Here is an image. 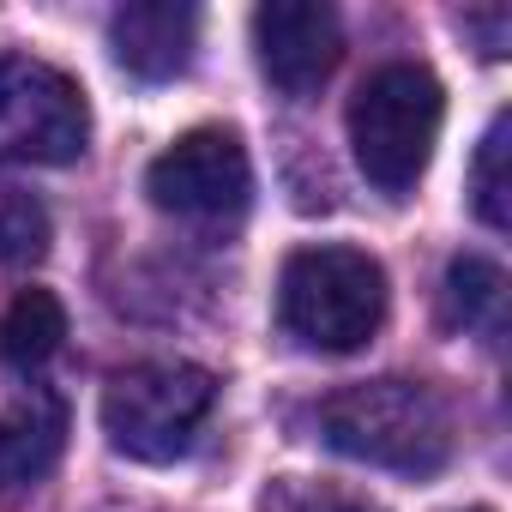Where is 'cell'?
<instances>
[{"instance_id": "7c38bea8", "label": "cell", "mask_w": 512, "mask_h": 512, "mask_svg": "<svg viewBox=\"0 0 512 512\" xmlns=\"http://www.w3.org/2000/svg\"><path fill=\"white\" fill-rule=\"evenodd\" d=\"M470 205L488 229H506L512 223V115L500 109L476 145V163H470Z\"/></svg>"}, {"instance_id": "3957f363", "label": "cell", "mask_w": 512, "mask_h": 512, "mask_svg": "<svg viewBox=\"0 0 512 512\" xmlns=\"http://www.w3.org/2000/svg\"><path fill=\"white\" fill-rule=\"evenodd\" d=\"M440 121H446V91L440 79L422 67V61H386L374 67L356 97H350V151H356V169L404 199L428 157H434V139H440Z\"/></svg>"}, {"instance_id": "4fadbf2b", "label": "cell", "mask_w": 512, "mask_h": 512, "mask_svg": "<svg viewBox=\"0 0 512 512\" xmlns=\"http://www.w3.org/2000/svg\"><path fill=\"white\" fill-rule=\"evenodd\" d=\"M49 253V211L13 187V181H0V266H31Z\"/></svg>"}, {"instance_id": "6da1fadb", "label": "cell", "mask_w": 512, "mask_h": 512, "mask_svg": "<svg viewBox=\"0 0 512 512\" xmlns=\"http://www.w3.org/2000/svg\"><path fill=\"white\" fill-rule=\"evenodd\" d=\"M320 440L356 464L434 476L452 458V410L428 380H356L320 404Z\"/></svg>"}, {"instance_id": "7a4b0ae2", "label": "cell", "mask_w": 512, "mask_h": 512, "mask_svg": "<svg viewBox=\"0 0 512 512\" xmlns=\"http://www.w3.org/2000/svg\"><path fill=\"white\" fill-rule=\"evenodd\" d=\"M278 320L302 350L350 356L386 320V272L362 247H296L278 272Z\"/></svg>"}, {"instance_id": "30bf717a", "label": "cell", "mask_w": 512, "mask_h": 512, "mask_svg": "<svg viewBox=\"0 0 512 512\" xmlns=\"http://www.w3.org/2000/svg\"><path fill=\"white\" fill-rule=\"evenodd\" d=\"M67 338V308L55 302V290H19L0 314V362L13 374H37Z\"/></svg>"}, {"instance_id": "5b68a950", "label": "cell", "mask_w": 512, "mask_h": 512, "mask_svg": "<svg viewBox=\"0 0 512 512\" xmlns=\"http://www.w3.org/2000/svg\"><path fill=\"white\" fill-rule=\"evenodd\" d=\"M91 145V103L73 73L0 49V157L13 163H79Z\"/></svg>"}, {"instance_id": "5bb4252c", "label": "cell", "mask_w": 512, "mask_h": 512, "mask_svg": "<svg viewBox=\"0 0 512 512\" xmlns=\"http://www.w3.org/2000/svg\"><path fill=\"white\" fill-rule=\"evenodd\" d=\"M464 31H470V37H482V55H488V61H500V55L512 49V13H506V7L464 13Z\"/></svg>"}, {"instance_id": "9a60e30c", "label": "cell", "mask_w": 512, "mask_h": 512, "mask_svg": "<svg viewBox=\"0 0 512 512\" xmlns=\"http://www.w3.org/2000/svg\"><path fill=\"white\" fill-rule=\"evenodd\" d=\"M278 512H380V506H368V500H356V494H284L278 500Z\"/></svg>"}, {"instance_id": "277c9868", "label": "cell", "mask_w": 512, "mask_h": 512, "mask_svg": "<svg viewBox=\"0 0 512 512\" xmlns=\"http://www.w3.org/2000/svg\"><path fill=\"white\" fill-rule=\"evenodd\" d=\"M217 404V380L193 362H139L103 386V434L133 464L181 458Z\"/></svg>"}, {"instance_id": "8fae6325", "label": "cell", "mask_w": 512, "mask_h": 512, "mask_svg": "<svg viewBox=\"0 0 512 512\" xmlns=\"http://www.w3.org/2000/svg\"><path fill=\"white\" fill-rule=\"evenodd\" d=\"M440 308H446V326L500 338V326H506V272L494 260L458 253L446 266V284H440Z\"/></svg>"}, {"instance_id": "9c48e42d", "label": "cell", "mask_w": 512, "mask_h": 512, "mask_svg": "<svg viewBox=\"0 0 512 512\" xmlns=\"http://www.w3.org/2000/svg\"><path fill=\"white\" fill-rule=\"evenodd\" d=\"M67 446V404L55 392H25L13 410H0V494L31 488L55 470Z\"/></svg>"}, {"instance_id": "8992f818", "label": "cell", "mask_w": 512, "mask_h": 512, "mask_svg": "<svg viewBox=\"0 0 512 512\" xmlns=\"http://www.w3.org/2000/svg\"><path fill=\"white\" fill-rule=\"evenodd\" d=\"M145 193L157 211L187 223H235L253 199V163L247 145L229 127H193L175 145H163L145 169Z\"/></svg>"}, {"instance_id": "ba28073f", "label": "cell", "mask_w": 512, "mask_h": 512, "mask_svg": "<svg viewBox=\"0 0 512 512\" xmlns=\"http://www.w3.org/2000/svg\"><path fill=\"white\" fill-rule=\"evenodd\" d=\"M109 49L145 85L181 79L199 49V13L175 7V0H133V7H121L109 19Z\"/></svg>"}, {"instance_id": "52a82bcc", "label": "cell", "mask_w": 512, "mask_h": 512, "mask_svg": "<svg viewBox=\"0 0 512 512\" xmlns=\"http://www.w3.org/2000/svg\"><path fill=\"white\" fill-rule=\"evenodd\" d=\"M344 55L338 13L320 0H266L253 7V61L284 97H308L332 79Z\"/></svg>"}]
</instances>
